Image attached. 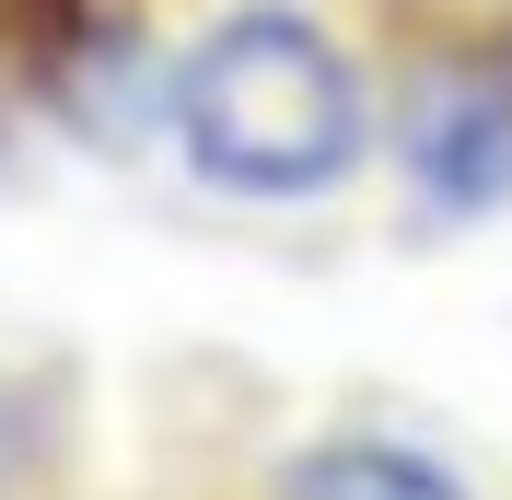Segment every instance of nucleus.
I'll use <instances>...</instances> for the list:
<instances>
[{"label":"nucleus","mask_w":512,"mask_h":500,"mask_svg":"<svg viewBox=\"0 0 512 500\" xmlns=\"http://www.w3.org/2000/svg\"><path fill=\"white\" fill-rule=\"evenodd\" d=\"M187 163L233 198H326L361 163V70L350 47L291 12V0H233L222 24L175 59V94H163Z\"/></svg>","instance_id":"obj_1"},{"label":"nucleus","mask_w":512,"mask_h":500,"mask_svg":"<svg viewBox=\"0 0 512 500\" xmlns=\"http://www.w3.org/2000/svg\"><path fill=\"white\" fill-rule=\"evenodd\" d=\"M0 70L35 117H59L70 140L117 152L128 128L152 117V94H175V70L152 82L140 24L117 0H0Z\"/></svg>","instance_id":"obj_2"},{"label":"nucleus","mask_w":512,"mask_h":500,"mask_svg":"<svg viewBox=\"0 0 512 500\" xmlns=\"http://www.w3.org/2000/svg\"><path fill=\"white\" fill-rule=\"evenodd\" d=\"M396 163L431 210H501L512 198V59H419L396 105Z\"/></svg>","instance_id":"obj_3"},{"label":"nucleus","mask_w":512,"mask_h":500,"mask_svg":"<svg viewBox=\"0 0 512 500\" xmlns=\"http://www.w3.org/2000/svg\"><path fill=\"white\" fill-rule=\"evenodd\" d=\"M280 500H466V477L431 466V454H408V442L350 431V442H315V454L280 477Z\"/></svg>","instance_id":"obj_4"},{"label":"nucleus","mask_w":512,"mask_h":500,"mask_svg":"<svg viewBox=\"0 0 512 500\" xmlns=\"http://www.w3.org/2000/svg\"><path fill=\"white\" fill-rule=\"evenodd\" d=\"M12 117H24V94H12V70H0V140H12Z\"/></svg>","instance_id":"obj_5"}]
</instances>
